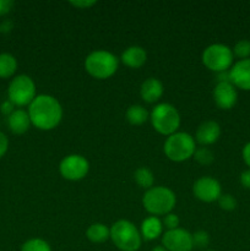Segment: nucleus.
I'll return each instance as SVG.
<instances>
[{
  "mask_svg": "<svg viewBox=\"0 0 250 251\" xmlns=\"http://www.w3.org/2000/svg\"><path fill=\"white\" fill-rule=\"evenodd\" d=\"M90 172V162L82 154H69L59 163V173L65 180L78 181L86 178Z\"/></svg>",
  "mask_w": 250,
  "mask_h": 251,
  "instance_id": "1a4fd4ad",
  "label": "nucleus"
},
{
  "mask_svg": "<svg viewBox=\"0 0 250 251\" xmlns=\"http://www.w3.org/2000/svg\"><path fill=\"white\" fill-rule=\"evenodd\" d=\"M233 55L234 58H238L239 60H244V59L250 58V39H240L234 47L232 48Z\"/></svg>",
  "mask_w": 250,
  "mask_h": 251,
  "instance_id": "393cba45",
  "label": "nucleus"
},
{
  "mask_svg": "<svg viewBox=\"0 0 250 251\" xmlns=\"http://www.w3.org/2000/svg\"><path fill=\"white\" fill-rule=\"evenodd\" d=\"M21 251H51L50 245L42 238H31L22 244Z\"/></svg>",
  "mask_w": 250,
  "mask_h": 251,
  "instance_id": "5701e85b",
  "label": "nucleus"
},
{
  "mask_svg": "<svg viewBox=\"0 0 250 251\" xmlns=\"http://www.w3.org/2000/svg\"><path fill=\"white\" fill-rule=\"evenodd\" d=\"M202 251H218V250H213V249H206V250H202Z\"/></svg>",
  "mask_w": 250,
  "mask_h": 251,
  "instance_id": "c9c22d12",
  "label": "nucleus"
},
{
  "mask_svg": "<svg viewBox=\"0 0 250 251\" xmlns=\"http://www.w3.org/2000/svg\"><path fill=\"white\" fill-rule=\"evenodd\" d=\"M161 245L167 251H191L194 249L193 233L180 227L166 230L162 235Z\"/></svg>",
  "mask_w": 250,
  "mask_h": 251,
  "instance_id": "9d476101",
  "label": "nucleus"
},
{
  "mask_svg": "<svg viewBox=\"0 0 250 251\" xmlns=\"http://www.w3.org/2000/svg\"><path fill=\"white\" fill-rule=\"evenodd\" d=\"M70 4L73 6L77 7V9H88V7L96 5V1H88V0H86V1H71Z\"/></svg>",
  "mask_w": 250,
  "mask_h": 251,
  "instance_id": "72a5a7b5",
  "label": "nucleus"
},
{
  "mask_svg": "<svg viewBox=\"0 0 250 251\" xmlns=\"http://www.w3.org/2000/svg\"><path fill=\"white\" fill-rule=\"evenodd\" d=\"M7 149H9V139L4 132L0 131V158L5 156Z\"/></svg>",
  "mask_w": 250,
  "mask_h": 251,
  "instance_id": "c756f323",
  "label": "nucleus"
},
{
  "mask_svg": "<svg viewBox=\"0 0 250 251\" xmlns=\"http://www.w3.org/2000/svg\"><path fill=\"white\" fill-rule=\"evenodd\" d=\"M164 93V86L161 80L156 77H149L140 86V97L144 102L152 104L157 103Z\"/></svg>",
  "mask_w": 250,
  "mask_h": 251,
  "instance_id": "2eb2a0df",
  "label": "nucleus"
},
{
  "mask_svg": "<svg viewBox=\"0 0 250 251\" xmlns=\"http://www.w3.org/2000/svg\"><path fill=\"white\" fill-rule=\"evenodd\" d=\"M212 96L215 104L222 110L232 109L238 102V91L229 81L216 83Z\"/></svg>",
  "mask_w": 250,
  "mask_h": 251,
  "instance_id": "f8f14e48",
  "label": "nucleus"
},
{
  "mask_svg": "<svg viewBox=\"0 0 250 251\" xmlns=\"http://www.w3.org/2000/svg\"><path fill=\"white\" fill-rule=\"evenodd\" d=\"M120 61L130 69H140L146 64L147 53L142 47L130 46L120 55Z\"/></svg>",
  "mask_w": 250,
  "mask_h": 251,
  "instance_id": "dca6fc26",
  "label": "nucleus"
},
{
  "mask_svg": "<svg viewBox=\"0 0 250 251\" xmlns=\"http://www.w3.org/2000/svg\"><path fill=\"white\" fill-rule=\"evenodd\" d=\"M134 180L140 188L149 190L154 184V174L147 167H139L134 173Z\"/></svg>",
  "mask_w": 250,
  "mask_h": 251,
  "instance_id": "4be33fe9",
  "label": "nucleus"
},
{
  "mask_svg": "<svg viewBox=\"0 0 250 251\" xmlns=\"http://www.w3.org/2000/svg\"><path fill=\"white\" fill-rule=\"evenodd\" d=\"M0 110H1L2 114L6 115V117H9V115H11L12 113L15 112V105L12 104L9 100H5V102H2V104L0 105Z\"/></svg>",
  "mask_w": 250,
  "mask_h": 251,
  "instance_id": "2f4dec72",
  "label": "nucleus"
},
{
  "mask_svg": "<svg viewBox=\"0 0 250 251\" xmlns=\"http://www.w3.org/2000/svg\"><path fill=\"white\" fill-rule=\"evenodd\" d=\"M27 113L31 124L42 131H50L58 127L63 119V107L51 95H37L28 105Z\"/></svg>",
  "mask_w": 250,
  "mask_h": 251,
  "instance_id": "f257e3e1",
  "label": "nucleus"
},
{
  "mask_svg": "<svg viewBox=\"0 0 250 251\" xmlns=\"http://www.w3.org/2000/svg\"><path fill=\"white\" fill-rule=\"evenodd\" d=\"M196 150V141L193 135L185 131H176L164 141L163 152L167 158L175 163H181L193 158Z\"/></svg>",
  "mask_w": 250,
  "mask_h": 251,
  "instance_id": "39448f33",
  "label": "nucleus"
},
{
  "mask_svg": "<svg viewBox=\"0 0 250 251\" xmlns=\"http://www.w3.org/2000/svg\"><path fill=\"white\" fill-rule=\"evenodd\" d=\"M14 7V1L12 0H0V16L9 14Z\"/></svg>",
  "mask_w": 250,
  "mask_h": 251,
  "instance_id": "c85d7f7f",
  "label": "nucleus"
},
{
  "mask_svg": "<svg viewBox=\"0 0 250 251\" xmlns=\"http://www.w3.org/2000/svg\"><path fill=\"white\" fill-rule=\"evenodd\" d=\"M125 118L129 124L134 125V126H140V125L145 124L147 120H150V113L144 105L131 104L126 109Z\"/></svg>",
  "mask_w": 250,
  "mask_h": 251,
  "instance_id": "aec40b11",
  "label": "nucleus"
},
{
  "mask_svg": "<svg viewBox=\"0 0 250 251\" xmlns=\"http://www.w3.org/2000/svg\"><path fill=\"white\" fill-rule=\"evenodd\" d=\"M194 159H195L200 166H210V164H212L213 161H215V153H213L208 147H196L195 153H194Z\"/></svg>",
  "mask_w": 250,
  "mask_h": 251,
  "instance_id": "b1692460",
  "label": "nucleus"
},
{
  "mask_svg": "<svg viewBox=\"0 0 250 251\" xmlns=\"http://www.w3.org/2000/svg\"><path fill=\"white\" fill-rule=\"evenodd\" d=\"M242 157H243V161H244V163L247 164L248 168L250 169V141L247 142V144L244 145V147H243Z\"/></svg>",
  "mask_w": 250,
  "mask_h": 251,
  "instance_id": "473e14b6",
  "label": "nucleus"
},
{
  "mask_svg": "<svg viewBox=\"0 0 250 251\" xmlns=\"http://www.w3.org/2000/svg\"><path fill=\"white\" fill-rule=\"evenodd\" d=\"M239 181H240V184H242L243 188L250 190V169L249 168L245 169L244 172H242V174H240Z\"/></svg>",
  "mask_w": 250,
  "mask_h": 251,
  "instance_id": "7c9ffc66",
  "label": "nucleus"
},
{
  "mask_svg": "<svg viewBox=\"0 0 250 251\" xmlns=\"http://www.w3.org/2000/svg\"><path fill=\"white\" fill-rule=\"evenodd\" d=\"M193 194L198 200L202 202H215L222 195V186L221 183L213 176H201L194 183Z\"/></svg>",
  "mask_w": 250,
  "mask_h": 251,
  "instance_id": "9b49d317",
  "label": "nucleus"
},
{
  "mask_svg": "<svg viewBox=\"0 0 250 251\" xmlns=\"http://www.w3.org/2000/svg\"><path fill=\"white\" fill-rule=\"evenodd\" d=\"M17 60L12 54H0V78H9L16 73Z\"/></svg>",
  "mask_w": 250,
  "mask_h": 251,
  "instance_id": "412c9836",
  "label": "nucleus"
},
{
  "mask_svg": "<svg viewBox=\"0 0 250 251\" xmlns=\"http://www.w3.org/2000/svg\"><path fill=\"white\" fill-rule=\"evenodd\" d=\"M163 223L159 217L156 216H149L145 218L140 226V234H141L142 240L146 242H152V240L162 238L163 235Z\"/></svg>",
  "mask_w": 250,
  "mask_h": 251,
  "instance_id": "f3484780",
  "label": "nucleus"
},
{
  "mask_svg": "<svg viewBox=\"0 0 250 251\" xmlns=\"http://www.w3.org/2000/svg\"><path fill=\"white\" fill-rule=\"evenodd\" d=\"M86 238L93 244H102L110 239V228L103 223H92L86 230Z\"/></svg>",
  "mask_w": 250,
  "mask_h": 251,
  "instance_id": "6ab92c4d",
  "label": "nucleus"
},
{
  "mask_svg": "<svg viewBox=\"0 0 250 251\" xmlns=\"http://www.w3.org/2000/svg\"><path fill=\"white\" fill-rule=\"evenodd\" d=\"M7 125H9V129L11 130L12 134L22 135L28 131L32 124L27 110L15 109V112L7 117Z\"/></svg>",
  "mask_w": 250,
  "mask_h": 251,
  "instance_id": "a211bd4d",
  "label": "nucleus"
},
{
  "mask_svg": "<svg viewBox=\"0 0 250 251\" xmlns=\"http://www.w3.org/2000/svg\"><path fill=\"white\" fill-rule=\"evenodd\" d=\"M7 97L15 107H28L37 97V88L33 78L28 75H17L10 82Z\"/></svg>",
  "mask_w": 250,
  "mask_h": 251,
  "instance_id": "6e6552de",
  "label": "nucleus"
},
{
  "mask_svg": "<svg viewBox=\"0 0 250 251\" xmlns=\"http://www.w3.org/2000/svg\"><path fill=\"white\" fill-rule=\"evenodd\" d=\"M151 251H167L166 249H164L163 247H162V245H157V247H154V248H152L151 249Z\"/></svg>",
  "mask_w": 250,
  "mask_h": 251,
  "instance_id": "f704fd0d",
  "label": "nucleus"
},
{
  "mask_svg": "<svg viewBox=\"0 0 250 251\" xmlns=\"http://www.w3.org/2000/svg\"><path fill=\"white\" fill-rule=\"evenodd\" d=\"M210 234L206 230H196L193 234L194 248H198V249H207V247L210 245Z\"/></svg>",
  "mask_w": 250,
  "mask_h": 251,
  "instance_id": "a878e982",
  "label": "nucleus"
},
{
  "mask_svg": "<svg viewBox=\"0 0 250 251\" xmlns=\"http://www.w3.org/2000/svg\"><path fill=\"white\" fill-rule=\"evenodd\" d=\"M162 223H163V227L166 228L167 230H173L179 228V225H180V220H179L178 215L171 212L168 215H166L162 220Z\"/></svg>",
  "mask_w": 250,
  "mask_h": 251,
  "instance_id": "cd10ccee",
  "label": "nucleus"
},
{
  "mask_svg": "<svg viewBox=\"0 0 250 251\" xmlns=\"http://www.w3.org/2000/svg\"><path fill=\"white\" fill-rule=\"evenodd\" d=\"M229 81L237 90L250 91V58L233 64L229 69Z\"/></svg>",
  "mask_w": 250,
  "mask_h": 251,
  "instance_id": "ddd939ff",
  "label": "nucleus"
},
{
  "mask_svg": "<svg viewBox=\"0 0 250 251\" xmlns=\"http://www.w3.org/2000/svg\"><path fill=\"white\" fill-rule=\"evenodd\" d=\"M221 125L215 120H205L198 126L195 132V141L201 146H210L216 144L221 137Z\"/></svg>",
  "mask_w": 250,
  "mask_h": 251,
  "instance_id": "4468645a",
  "label": "nucleus"
},
{
  "mask_svg": "<svg viewBox=\"0 0 250 251\" xmlns=\"http://www.w3.org/2000/svg\"><path fill=\"white\" fill-rule=\"evenodd\" d=\"M203 66L216 74L229 71L233 66L234 55L230 47L223 43H213L206 47L201 55Z\"/></svg>",
  "mask_w": 250,
  "mask_h": 251,
  "instance_id": "0eeeda50",
  "label": "nucleus"
},
{
  "mask_svg": "<svg viewBox=\"0 0 250 251\" xmlns=\"http://www.w3.org/2000/svg\"><path fill=\"white\" fill-rule=\"evenodd\" d=\"M176 205V195L167 186H152L145 191L142 196V206L151 216H166L174 210Z\"/></svg>",
  "mask_w": 250,
  "mask_h": 251,
  "instance_id": "f03ea898",
  "label": "nucleus"
},
{
  "mask_svg": "<svg viewBox=\"0 0 250 251\" xmlns=\"http://www.w3.org/2000/svg\"><path fill=\"white\" fill-rule=\"evenodd\" d=\"M119 59L109 50H93L86 56L85 70L96 80H107L112 77L119 68Z\"/></svg>",
  "mask_w": 250,
  "mask_h": 251,
  "instance_id": "7ed1b4c3",
  "label": "nucleus"
},
{
  "mask_svg": "<svg viewBox=\"0 0 250 251\" xmlns=\"http://www.w3.org/2000/svg\"><path fill=\"white\" fill-rule=\"evenodd\" d=\"M150 122L152 127L163 136H171L180 127V114L171 103H158L150 112Z\"/></svg>",
  "mask_w": 250,
  "mask_h": 251,
  "instance_id": "20e7f679",
  "label": "nucleus"
},
{
  "mask_svg": "<svg viewBox=\"0 0 250 251\" xmlns=\"http://www.w3.org/2000/svg\"><path fill=\"white\" fill-rule=\"evenodd\" d=\"M110 240L120 251H139L142 244L140 229L127 220H119L110 227Z\"/></svg>",
  "mask_w": 250,
  "mask_h": 251,
  "instance_id": "423d86ee",
  "label": "nucleus"
},
{
  "mask_svg": "<svg viewBox=\"0 0 250 251\" xmlns=\"http://www.w3.org/2000/svg\"><path fill=\"white\" fill-rule=\"evenodd\" d=\"M217 202L221 210L227 211V212L234 211L238 206L237 199L233 195H230V194H222V195L220 196V199L217 200Z\"/></svg>",
  "mask_w": 250,
  "mask_h": 251,
  "instance_id": "bb28decb",
  "label": "nucleus"
}]
</instances>
